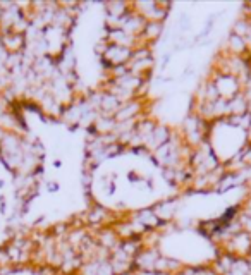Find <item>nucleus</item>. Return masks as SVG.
I'll list each match as a JSON object with an SVG mask.
<instances>
[{
    "label": "nucleus",
    "mask_w": 251,
    "mask_h": 275,
    "mask_svg": "<svg viewBox=\"0 0 251 275\" xmlns=\"http://www.w3.org/2000/svg\"><path fill=\"white\" fill-rule=\"evenodd\" d=\"M226 248V253H229V255L236 256V258H246L251 253V234H248L246 230L234 234L227 239Z\"/></svg>",
    "instance_id": "nucleus-1"
},
{
    "label": "nucleus",
    "mask_w": 251,
    "mask_h": 275,
    "mask_svg": "<svg viewBox=\"0 0 251 275\" xmlns=\"http://www.w3.org/2000/svg\"><path fill=\"white\" fill-rule=\"evenodd\" d=\"M241 215L249 217V219H251V196L246 199V203L243 205V212H241Z\"/></svg>",
    "instance_id": "nucleus-2"
}]
</instances>
